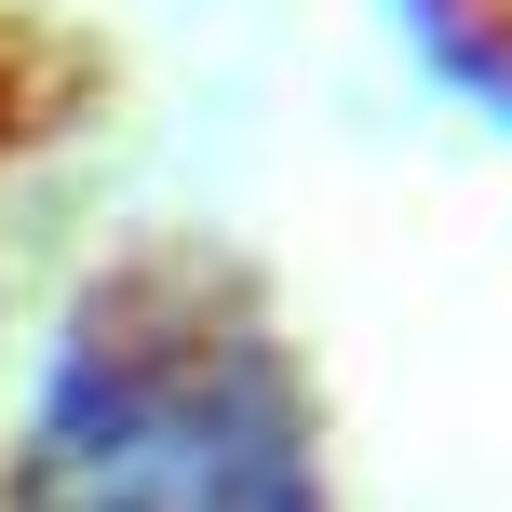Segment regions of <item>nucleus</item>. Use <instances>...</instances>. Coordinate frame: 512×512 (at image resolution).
Returning <instances> with one entry per match:
<instances>
[{"mask_svg": "<svg viewBox=\"0 0 512 512\" xmlns=\"http://www.w3.org/2000/svg\"><path fill=\"white\" fill-rule=\"evenodd\" d=\"M41 512H283V499L203 418L149 405V391H81V418L54 432Z\"/></svg>", "mask_w": 512, "mask_h": 512, "instance_id": "1", "label": "nucleus"}]
</instances>
